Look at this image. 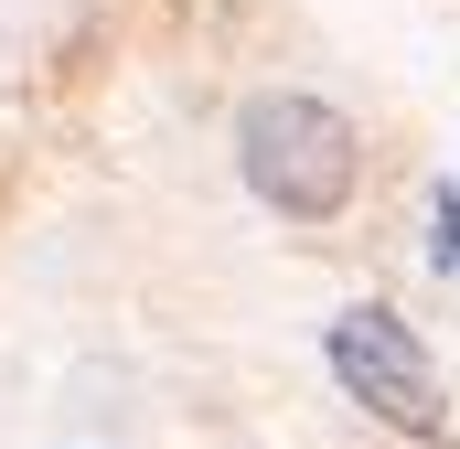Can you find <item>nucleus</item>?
Listing matches in <instances>:
<instances>
[{"label":"nucleus","instance_id":"nucleus-1","mask_svg":"<svg viewBox=\"0 0 460 449\" xmlns=\"http://www.w3.org/2000/svg\"><path fill=\"white\" fill-rule=\"evenodd\" d=\"M235 172L246 193L279 224H332L353 204V172H364V139L332 97H300V86H268L235 108Z\"/></svg>","mask_w":460,"mask_h":449},{"label":"nucleus","instance_id":"nucleus-2","mask_svg":"<svg viewBox=\"0 0 460 449\" xmlns=\"http://www.w3.org/2000/svg\"><path fill=\"white\" fill-rule=\"evenodd\" d=\"M332 374H343V396L375 418V428H396V439H450V407H439V374H429V353L407 342L396 311H343L332 321Z\"/></svg>","mask_w":460,"mask_h":449},{"label":"nucleus","instance_id":"nucleus-3","mask_svg":"<svg viewBox=\"0 0 460 449\" xmlns=\"http://www.w3.org/2000/svg\"><path fill=\"white\" fill-rule=\"evenodd\" d=\"M429 257H439V268H460V193H450V182L429 193Z\"/></svg>","mask_w":460,"mask_h":449}]
</instances>
